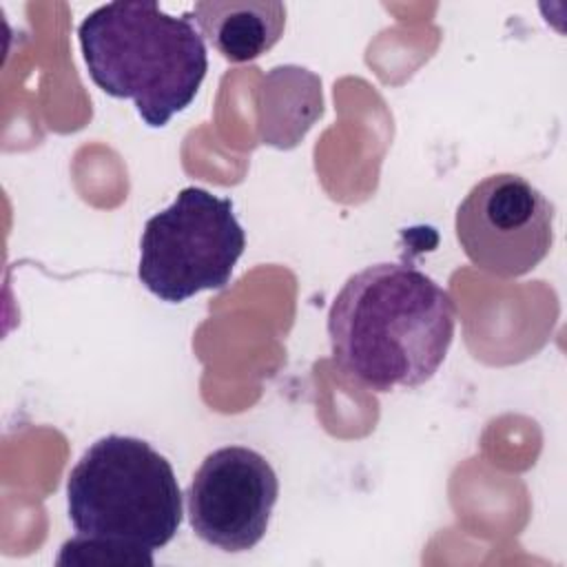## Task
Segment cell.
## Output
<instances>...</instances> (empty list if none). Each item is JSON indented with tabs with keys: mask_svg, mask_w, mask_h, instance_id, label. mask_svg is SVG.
Segmentation results:
<instances>
[{
	"mask_svg": "<svg viewBox=\"0 0 567 567\" xmlns=\"http://www.w3.org/2000/svg\"><path fill=\"white\" fill-rule=\"evenodd\" d=\"M454 301L408 264H374L346 279L328 310L332 359L372 392L419 388L454 339Z\"/></svg>",
	"mask_w": 567,
	"mask_h": 567,
	"instance_id": "cell-1",
	"label": "cell"
},
{
	"mask_svg": "<svg viewBox=\"0 0 567 567\" xmlns=\"http://www.w3.org/2000/svg\"><path fill=\"white\" fill-rule=\"evenodd\" d=\"M91 80L113 97L131 100L159 128L197 95L208 71L204 38L190 13L171 16L157 2H109L78 27Z\"/></svg>",
	"mask_w": 567,
	"mask_h": 567,
	"instance_id": "cell-2",
	"label": "cell"
},
{
	"mask_svg": "<svg viewBox=\"0 0 567 567\" xmlns=\"http://www.w3.org/2000/svg\"><path fill=\"white\" fill-rule=\"evenodd\" d=\"M69 520L80 536L153 556L182 523L173 465L135 436L97 439L69 472Z\"/></svg>",
	"mask_w": 567,
	"mask_h": 567,
	"instance_id": "cell-3",
	"label": "cell"
},
{
	"mask_svg": "<svg viewBox=\"0 0 567 567\" xmlns=\"http://www.w3.org/2000/svg\"><path fill=\"white\" fill-rule=\"evenodd\" d=\"M244 248L246 235L233 202L186 186L144 224L137 277L162 301L179 303L202 290L224 288Z\"/></svg>",
	"mask_w": 567,
	"mask_h": 567,
	"instance_id": "cell-4",
	"label": "cell"
},
{
	"mask_svg": "<svg viewBox=\"0 0 567 567\" xmlns=\"http://www.w3.org/2000/svg\"><path fill=\"white\" fill-rule=\"evenodd\" d=\"M465 257L483 272L520 277L534 270L554 244V204L525 177L496 173L465 195L454 217Z\"/></svg>",
	"mask_w": 567,
	"mask_h": 567,
	"instance_id": "cell-5",
	"label": "cell"
},
{
	"mask_svg": "<svg viewBox=\"0 0 567 567\" xmlns=\"http://www.w3.org/2000/svg\"><path fill=\"white\" fill-rule=\"evenodd\" d=\"M277 496L272 465L250 447L226 445L197 467L186 489L188 520L204 543L246 551L264 538Z\"/></svg>",
	"mask_w": 567,
	"mask_h": 567,
	"instance_id": "cell-6",
	"label": "cell"
},
{
	"mask_svg": "<svg viewBox=\"0 0 567 567\" xmlns=\"http://www.w3.org/2000/svg\"><path fill=\"white\" fill-rule=\"evenodd\" d=\"M193 20L208 42L230 62H248L270 51L286 27L279 0H202Z\"/></svg>",
	"mask_w": 567,
	"mask_h": 567,
	"instance_id": "cell-7",
	"label": "cell"
},
{
	"mask_svg": "<svg viewBox=\"0 0 567 567\" xmlns=\"http://www.w3.org/2000/svg\"><path fill=\"white\" fill-rule=\"evenodd\" d=\"M60 567L62 565H113V567H122V565H153V556L146 554H137L131 549H122L117 545L104 543V540H95V538H86V536H75L71 540H66L60 547V556L55 560Z\"/></svg>",
	"mask_w": 567,
	"mask_h": 567,
	"instance_id": "cell-8",
	"label": "cell"
}]
</instances>
